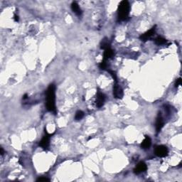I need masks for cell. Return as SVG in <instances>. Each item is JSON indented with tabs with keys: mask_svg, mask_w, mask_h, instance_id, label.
I'll list each match as a JSON object with an SVG mask.
<instances>
[{
	"mask_svg": "<svg viewBox=\"0 0 182 182\" xmlns=\"http://www.w3.org/2000/svg\"><path fill=\"white\" fill-rule=\"evenodd\" d=\"M46 108L50 112L56 113V93L55 86L51 84L48 86L46 92Z\"/></svg>",
	"mask_w": 182,
	"mask_h": 182,
	"instance_id": "1",
	"label": "cell"
},
{
	"mask_svg": "<svg viewBox=\"0 0 182 182\" xmlns=\"http://www.w3.org/2000/svg\"><path fill=\"white\" fill-rule=\"evenodd\" d=\"M130 6L126 0L122 1L118 6V19L119 21H124L128 18Z\"/></svg>",
	"mask_w": 182,
	"mask_h": 182,
	"instance_id": "2",
	"label": "cell"
},
{
	"mask_svg": "<svg viewBox=\"0 0 182 182\" xmlns=\"http://www.w3.org/2000/svg\"><path fill=\"white\" fill-rule=\"evenodd\" d=\"M155 155L159 157H164L168 155V148L164 145L157 146L155 150Z\"/></svg>",
	"mask_w": 182,
	"mask_h": 182,
	"instance_id": "3",
	"label": "cell"
},
{
	"mask_svg": "<svg viewBox=\"0 0 182 182\" xmlns=\"http://www.w3.org/2000/svg\"><path fill=\"white\" fill-rule=\"evenodd\" d=\"M155 30H156V26L152 27V29L148 31V32H145V34H142V35L139 37V39H140L141 41H148L149 39H150V38L152 37L154 34H155Z\"/></svg>",
	"mask_w": 182,
	"mask_h": 182,
	"instance_id": "4",
	"label": "cell"
},
{
	"mask_svg": "<svg viewBox=\"0 0 182 182\" xmlns=\"http://www.w3.org/2000/svg\"><path fill=\"white\" fill-rule=\"evenodd\" d=\"M113 96H114L115 98H117V99H121L123 97V91H122V88L119 85L115 84L113 86Z\"/></svg>",
	"mask_w": 182,
	"mask_h": 182,
	"instance_id": "5",
	"label": "cell"
},
{
	"mask_svg": "<svg viewBox=\"0 0 182 182\" xmlns=\"http://www.w3.org/2000/svg\"><path fill=\"white\" fill-rule=\"evenodd\" d=\"M147 164L143 162H140L139 163H138V164L137 165V167L134 168V173L135 174H139L142 173V172L145 171L147 170Z\"/></svg>",
	"mask_w": 182,
	"mask_h": 182,
	"instance_id": "6",
	"label": "cell"
},
{
	"mask_svg": "<svg viewBox=\"0 0 182 182\" xmlns=\"http://www.w3.org/2000/svg\"><path fill=\"white\" fill-rule=\"evenodd\" d=\"M51 134H48L47 132H46V135L44 136L41 141L39 143V145L43 149H47L49 146V142H50Z\"/></svg>",
	"mask_w": 182,
	"mask_h": 182,
	"instance_id": "7",
	"label": "cell"
},
{
	"mask_svg": "<svg viewBox=\"0 0 182 182\" xmlns=\"http://www.w3.org/2000/svg\"><path fill=\"white\" fill-rule=\"evenodd\" d=\"M114 56V51L110 47L109 48L105 49V51H104V56H103V62H106L108 59L111 58L112 57Z\"/></svg>",
	"mask_w": 182,
	"mask_h": 182,
	"instance_id": "8",
	"label": "cell"
},
{
	"mask_svg": "<svg viewBox=\"0 0 182 182\" xmlns=\"http://www.w3.org/2000/svg\"><path fill=\"white\" fill-rule=\"evenodd\" d=\"M164 126V119L162 118V115L160 113H159L158 116L157 117V120H156V130L157 132H160V130L162 129Z\"/></svg>",
	"mask_w": 182,
	"mask_h": 182,
	"instance_id": "9",
	"label": "cell"
},
{
	"mask_svg": "<svg viewBox=\"0 0 182 182\" xmlns=\"http://www.w3.org/2000/svg\"><path fill=\"white\" fill-rule=\"evenodd\" d=\"M105 100V97L104 94L102 93L99 92L97 96V100H96V105L98 108H101L104 105Z\"/></svg>",
	"mask_w": 182,
	"mask_h": 182,
	"instance_id": "10",
	"label": "cell"
},
{
	"mask_svg": "<svg viewBox=\"0 0 182 182\" xmlns=\"http://www.w3.org/2000/svg\"><path fill=\"white\" fill-rule=\"evenodd\" d=\"M151 145H152V140H151L150 137L149 136H146L145 139L142 141V144H141V147L146 150V149L150 148Z\"/></svg>",
	"mask_w": 182,
	"mask_h": 182,
	"instance_id": "11",
	"label": "cell"
},
{
	"mask_svg": "<svg viewBox=\"0 0 182 182\" xmlns=\"http://www.w3.org/2000/svg\"><path fill=\"white\" fill-rule=\"evenodd\" d=\"M71 9H72V11H73L75 14H76V15L80 16L82 14L81 9H80V8L79 5H78V3L75 2V1H74V2L72 3V4H71Z\"/></svg>",
	"mask_w": 182,
	"mask_h": 182,
	"instance_id": "12",
	"label": "cell"
},
{
	"mask_svg": "<svg viewBox=\"0 0 182 182\" xmlns=\"http://www.w3.org/2000/svg\"><path fill=\"white\" fill-rule=\"evenodd\" d=\"M155 41V44L158 46L164 45V44H166L167 43V41L166 40V39L161 37L156 38Z\"/></svg>",
	"mask_w": 182,
	"mask_h": 182,
	"instance_id": "13",
	"label": "cell"
},
{
	"mask_svg": "<svg viewBox=\"0 0 182 182\" xmlns=\"http://www.w3.org/2000/svg\"><path fill=\"white\" fill-rule=\"evenodd\" d=\"M83 117H84V112L81 110L77 111L75 115V120H80Z\"/></svg>",
	"mask_w": 182,
	"mask_h": 182,
	"instance_id": "14",
	"label": "cell"
},
{
	"mask_svg": "<svg viewBox=\"0 0 182 182\" xmlns=\"http://www.w3.org/2000/svg\"><path fill=\"white\" fill-rule=\"evenodd\" d=\"M50 181L49 178H46V177H40L37 179V181Z\"/></svg>",
	"mask_w": 182,
	"mask_h": 182,
	"instance_id": "15",
	"label": "cell"
},
{
	"mask_svg": "<svg viewBox=\"0 0 182 182\" xmlns=\"http://www.w3.org/2000/svg\"><path fill=\"white\" fill-rule=\"evenodd\" d=\"M181 78H178V79L176 80V83H175V87H176V88H177V87L179 86L180 85H181Z\"/></svg>",
	"mask_w": 182,
	"mask_h": 182,
	"instance_id": "16",
	"label": "cell"
},
{
	"mask_svg": "<svg viewBox=\"0 0 182 182\" xmlns=\"http://www.w3.org/2000/svg\"><path fill=\"white\" fill-rule=\"evenodd\" d=\"M14 21L15 22H18L19 21V16L16 15V14H14Z\"/></svg>",
	"mask_w": 182,
	"mask_h": 182,
	"instance_id": "17",
	"label": "cell"
},
{
	"mask_svg": "<svg viewBox=\"0 0 182 182\" xmlns=\"http://www.w3.org/2000/svg\"><path fill=\"white\" fill-rule=\"evenodd\" d=\"M1 155H4V150H3V148H1Z\"/></svg>",
	"mask_w": 182,
	"mask_h": 182,
	"instance_id": "18",
	"label": "cell"
}]
</instances>
